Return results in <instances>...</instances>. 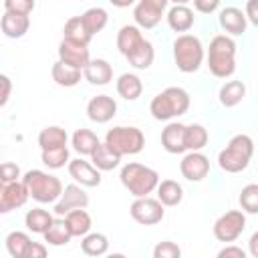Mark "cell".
Listing matches in <instances>:
<instances>
[{
    "instance_id": "obj_1",
    "label": "cell",
    "mask_w": 258,
    "mask_h": 258,
    "mask_svg": "<svg viewBox=\"0 0 258 258\" xmlns=\"http://www.w3.org/2000/svg\"><path fill=\"white\" fill-rule=\"evenodd\" d=\"M208 69L214 77L226 79L232 77L236 71V42L226 36L218 34L212 38L208 48Z\"/></svg>"
},
{
    "instance_id": "obj_2",
    "label": "cell",
    "mask_w": 258,
    "mask_h": 258,
    "mask_svg": "<svg viewBox=\"0 0 258 258\" xmlns=\"http://www.w3.org/2000/svg\"><path fill=\"white\" fill-rule=\"evenodd\" d=\"M187 109H189V95L181 87H167L165 91L155 95L149 105V111L157 121H169L173 117L183 115Z\"/></svg>"
},
{
    "instance_id": "obj_3",
    "label": "cell",
    "mask_w": 258,
    "mask_h": 258,
    "mask_svg": "<svg viewBox=\"0 0 258 258\" xmlns=\"http://www.w3.org/2000/svg\"><path fill=\"white\" fill-rule=\"evenodd\" d=\"M252 153H254L252 137H248L244 133L234 135L230 139V143L226 145V149L220 151L218 165L228 173H240V171H244L248 167V163L252 159Z\"/></svg>"
},
{
    "instance_id": "obj_4",
    "label": "cell",
    "mask_w": 258,
    "mask_h": 258,
    "mask_svg": "<svg viewBox=\"0 0 258 258\" xmlns=\"http://www.w3.org/2000/svg\"><path fill=\"white\" fill-rule=\"evenodd\" d=\"M119 177H121V183L125 185V189L131 196H135V198L149 196L159 185L157 171L147 167V165H141V163H127V165H123Z\"/></svg>"
},
{
    "instance_id": "obj_5",
    "label": "cell",
    "mask_w": 258,
    "mask_h": 258,
    "mask_svg": "<svg viewBox=\"0 0 258 258\" xmlns=\"http://www.w3.org/2000/svg\"><path fill=\"white\" fill-rule=\"evenodd\" d=\"M22 181L26 183L30 198L40 202V204H52L58 202V198L62 196V183L56 175H50L46 171L40 169H30L22 175Z\"/></svg>"
},
{
    "instance_id": "obj_6",
    "label": "cell",
    "mask_w": 258,
    "mask_h": 258,
    "mask_svg": "<svg viewBox=\"0 0 258 258\" xmlns=\"http://www.w3.org/2000/svg\"><path fill=\"white\" fill-rule=\"evenodd\" d=\"M173 58L181 73H196L204 62V46L194 34H179L173 42Z\"/></svg>"
},
{
    "instance_id": "obj_7",
    "label": "cell",
    "mask_w": 258,
    "mask_h": 258,
    "mask_svg": "<svg viewBox=\"0 0 258 258\" xmlns=\"http://www.w3.org/2000/svg\"><path fill=\"white\" fill-rule=\"evenodd\" d=\"M105 143L115 151L119 153L121 157L123 155H135L143 149L145 145V135L141 129L137 127H125V125H119V127H113L107 131L105 135Z\"/></svg>"
},
{
    "instance_id": "obj_8",
    "label": "cell",
    "mask_w": 258,
    "mask_h": 258,
    "mask_svg": "<svg viewBox=\"0 0 258 258\" xmlns=\"http://www.w3.org/2000/svg\"><path fill=\"white\" fill-rule=\"evenodd\" d=\"M246 228V216L244 210H230L226 214H222L216 222H214V236L220 242H234L240 238V234Z\"/></svg>"
},
{
    "instance_id": "obj_9",
    "label": "cell",
    "mask_w": 258,
    "mask_h": 258,
    "mask_svg": "<svg viewBox=\"0 0 258 258\" xmlns=\"http://www.w3.org/2000/svg\"><path fill=\"white\" fill-rule=\"evenodd\" d=\"M129 214L135 222L143 224V226H153V224H159L165 216V210H163V204L155 198H149V196H143V198H137L131 208H129Z\"/></svg>"
},
{
    "instance_id": "obj_10",
    "label": "cell",
    "mask_w": 258,
    "mask_h": 258,
    "mask_svg": "<svg viewBox=\"0 0 258 258\" xmlns=\"http://www.w3.org/2000/svg\"><path fill=\"white\" fill-rule=\"evenodd\" d=\"M167 4H169V0H139L133 8V18H135L137 26L153 28L161 20Z\"/></svg>"
},
{
    "instance_id": "obj_11",
    "label": "cell",
    "mask_w": 258,
    "mask_h": 258,
    "mask_svg": "<svg viewBox=\"0 0 258 258\" xmlns=\"http://www.w3.org/2000/svg\"><path fill=\"white\" fill-rule=\"evenodd\" d=\"M30 198V191L26 187V183L22 179L18 181H10V183H2L0 189V212L6 214L10 210L22 208Z\"/></svg>"
},
{
    "instance_id": "obj_12",
    "label": "cell",
    "mask_w": 258,
    "mask_h": 258,
    "mask_svg": "<svg viewBox=\"0 0 258 258\" xmlns=\"http://www.w3.org/2000/svg\"><path fill=\"white\" fill-rule=\"evenodd\" d=\"M89 206V196L85 194V189L77 183H69L62 189V196L58 198V202H54V214L56 216H67L71 210L77 208H87Z\"/></svg>"
},
{
    "instance_id": "obj_13",
    "label": "cell",
    "mask_w": 258,
    "mask_h": 258,
    "mask_svg": "<svg viewBox=\"0 0 258 258\" xmlns=\"http://www.w3.org/2000/svg\"><path fill=\"white\" fill-rule=\"evenodd\" d=\"M179 171L187 181H202L210 173V159L200 151H189L179 161Z\"/></svg>"
},
{
    "instance_id": "obj_14",
    "label": "cell",
    "mask_w": 258,
    "mask_h": 258,
    "mask_svg": "<svg viewBox=\"0 0 258 258\" xmlns=\"http://www.w3.org/2000/svg\"><path fill=\"white\" fill-rule=\"evenodd\" d=\"M58 60L71 64V67H77V69H85L89 62H91V54H89V48L87 44H81V42H73L69 38H62V42L58 44Z\"/></svg>"
},
{
    "instance_id": "obj_15",
    "label": "cell",
    "mask_w": 258,
    "mask_h": 258,
    "mask_svg": "<svg viewBox=\"0 0 258 258\" xmlns=\"http://www.w3.org/2000/svg\"><path fill=\"white\" fill-rule=\"evenodd\" d=\"M87 115L95 123H107L117 115V103L109 95H97L87 103Z\"/></svg>"
},
{
    "instance_id": "obj_16",
    "label": "cell",
    "mask_w": 258,
    "mask_h": 258,
    "mask_svg": "<svg viewBox=\"0 0 258 258\" xmlns=\"http://www.w3.org/2000/svg\"><path fill=\"white\" fill-rule=\"evenodd\" d=\"M69 173L77 183L87 185V187H97L101 183V169H97L93 163L81 157L69 161Z\"/></svg>"
},
{
    "instance_id": "obj_17",
    "label": "cell",
    "mask_w": 258,
    "mask_h": 258,
    "mask_svg": "<svg viewBox=\"0 0 258 258\" xmlns=\"http://www.w3.org/2000/svg\"><path fill=\"white\" fill-rule=\"evenodd\" d=\"M161 145L167 153H183L185 147V125L183 123H169L161 131Z\"/></svg>"
},
{
    "instance_id": "obj_18",
    "label": "cell",
    "mask_w": 258,
    "mask_h": 258,
    "mask_svg": "<svg viewBox=\"0 0 258 258\" xmlns=\"http://www.w3.org/2000/svg\"><path fill=\"white\" fill-rule=\"evenodd\" d=\"M246 24H248V18H246V12H242L240 8H234V6H228L220 12V26L228 32V34H244L246 32Z\"/></svg>"
},
{
    "instance_id": "obj_19",
    "label": "cell",
    "mask_w": 258,
    "mask_h": 258,
    "mask_svg": "<svg viewBox=\"0 0 258 258\" xmlns=\"http://www.w3.org/2000/svg\"><path fill=\"white\" fill-rule=\"evenodd\" d=\"M2 32L6 38H20L28 32L30 28V18L28 14H12V12H4L2 20H0Z\"/></svg>"
},
{
    "instance_id": "obj_20",
    "label": "cell",
    "mask_w": 258,
    "mask_h": 258,
    "mask_svg": "<svg viewBox=\"0 0 258 258\" xmlns=\"http://www.w3.org/2000/svg\"><path fill=\"white\" fill-rule=\"evenodd\" d=\"M167 24L175 32H187L194 26V10L185 4H173L167 10Z\"/></svg>"
},
{
    "instance_id": "obj_21",
    "label": "cell",
    "mask_w": 258,
    "mask_h": 258,
    "mask_svg": "<svg viewBox=\"0 0 258 258\" xmlns=\"http://www.w3.org/2000/svg\"><path fill=\"white\" fill-rule=\"evenodd\" d=\"M85 79L91 85H107L113 79V67L105 60V58H93L85 69H83Z\"/></svg>"
},
{
    "instance_id": "obj_22",
    "label": "cell",
    "mask_w": 258,
    "mask_h": 258,
    "mask_svg": "<svg viewBox=\"0 0 258 258\" xmlns=\"http://www.w3.org/2000/svg\"><path fill=\"white\" fill-rule=\"evenodd\" d=\"M127 60H129V64L131 67H135V69H139V71H145V69H149L151 67V62H153V58H155V50H153V44L149 42V40H141L127 56H125Z\"/></svg>"
},
{
    "instance_id": "obj_23",
    "label": "cell",
    "mask_w": 258,
    "mask_h": 258,
    "mask_svg": "<svg viewBox=\"0 0 258 258\" xmlns=\"http://www.w3.org/2000/svg\"><path fill=\"white\" fill-rule=\"evenodd\" d=\"M50 75H52V81H54L58 87H75V85H79V81H81V69L71 67V64H67V62H62V60H56V62L52 64Z\"/></svg>"
},
{
    "instance_id": "obj_24",
    "label": "cell",
    "mask_w": 258,
    "mask_h": 258,
    "mask_svg": "<svg viewBox=\"0 0 258 258\" xmlns=\"http://www.w3.org/2000/svg\"><path fill=\"white\" fill-rule=\"evenodd\" d=\"M117 93L119 97H123L125 101H135L141 97L143 93V83L137 75L133 73H123L119 79H117Z\"/></svg>"
},
{
    "instance_id": "obj_25",
    "label": "cell",
    "mask_w": 258,
    "mask_h": 258,
    "mask_svg": "<svg viewBox=\"0 0 258 258\" xmlns=\"http://www.w3.org/2000/svg\"><path fill=\"white\" fill-rule=\"evenodd\" d=\"M91 161H93V165H95L97 169H101V171H111V169H115V167L119 165L121 155L115 153L107 143H99V147L91 153Z\"/></svg>"
},
{
    "instance_id": "obj_26",
    "label": "cell",
    "mask_w": 258,
    "mask_h": 258,
    "mask_svg": "<svg viewBox=\"0 0 258 258\" xmlns=\"http://www.w3.org/2000/svg\"><path fill=\"white\" fill-rule=\"evenodd\" d=\"M143 40V34L139 30V26H133V24H125L121 26V30L117 32V48L123 56H127L139 42Z\"/></svg>"
},
{
    "instance_id": "obj_27",
    "label": "cell",
    "mask_w": 258,
    "mask_h": 258,
    "mask_svg": "<svg viewBox=\"0 0 258 258\" xmlns=\"http://www.w3.org/2000/svg\"><path fill=\"white\" fill-rule=\"evenodd\" d=\"M157 200L163 206L173 208V206H177L183 200V187L175 179H163L157 185Z\"/></svg>"
},
{
    "instance_id": "obj_28",
    "label": "cell",
    "mask_w": 258,
    "mask_h": 258,
    "mask_svg": "<svg viewBox=\"0 0 258 258\" xmlns=\"http://www.w3.org/2000/svg\"><path fill=\"white\" fill-rule=\"evenodd\" d=\"M52 222H54V218L42 208H32L24 216V224L32 234H44L50 228Z\"/></svg>"
},
{
    "instance_id": "obj_29",
    "label": "cell",
    "mask_w": 258,
    "mask_h": 258,
    "mask_svg": "<svg viewBox=\"0 0 258 258\" xmlns=\"http://www.w3.org/2000/svg\"><path fill=\"white\" fill-rule=\"evenodd\" d=\"M62 32H64V38H69V40H73V42L87 44V46H89V42H91V38H93V34L87 30V26H85V22H83L81 16L69 18V20L64 22Z\"/></svg>"
},
{
    "instance_id": "obj_30",
    "label": "cell",
    "mask_w": 258,
    "mask_h": 258,
    "mask_svg": "<svg viewBox=\"0 0 258 258\" xmlns=\"http://www.w3.org/2000/svg\"><path fill=\"white\" fill-rule=\"evenodd\" d=\"M99 137L91 129H77L73 133V149L79 155H91L99 147Z\"/></svg>"
},
{
    "instance_id": "obj_31",
    "label": "cell",
    "mask_w": 258,
    "mask_h": 258,
    "mask_svg": "<svg viewBox=\"0 0 258 258\" xmlns=\"http://www.w3.org/2000/svg\"><path fill=\"white\" fill-rule=\"evenodd\" d=\"M64 220H67V224H69L73 236H79V238H81V236H87V234L91 232L93 222H91V216L85 212V208L71 210V212L64 216Z\"/></svg>"
},
{
    "instance_id": "obj_32",
    "label": "cell",
    "mask_w": 258,
    "mask_h": 258,
    "mask_svg": "<svg viewBox=\"0 0 258 258\" xmlns=\"http://www.w3.org/2000/svg\"><path fill=\"white\" fill-rule=\"evenodd\" d=\"M42 236H44V242H48L50 246H64V244L71 242L73 232H71L67 220H54Z\"/></svg>"
},
{
    "instance_id": "obj_33",
    "label": "cell",
    "mask_w": 258,
    "mask_h": 258,
    "mask_svg": "<svg viewBox=\"0 0 258 258\" xmlns=\"http://www.w3.org/2000/svg\"><path fill=\"white\" fill-rule=\"evenodd\" d=\"M246 95V85L242 81H228L220 89V103L224 107H236Z\"/></svg>"
},
{
    "instance_id": "obj_34",
    "label": "cell",
    "mask_w": 258,
    "mask_h": 258,
    "mask_svg": "<svg viewBox=\"0 0 258 258\" xmlns=\"http://www.w3.org/2000/svg\"><path fill=\"white\" fill-rule=\"evenodd\" d=\"M81 250H83V254H87V256H103V254H107V250H109V240H107L105 234L89 232L87 236H83Z\"/></svg>"
},
{
    "instance_id": "obj_35",
    "label": "cell",
    "mask_w": 258,
    "mask_h": 258,
    "mask_svg": "<svg viewBox=\"0 0 258 258\" xmlns=\"http://www.w3.org/2000/svg\"><path fill=\"white\" fill-rule=\"evenodd\" d=\"M67 131L62 127H56V125H50V127H44L40 133H38V145L40 149H52V147H62L67 145Z\"/></svg>"
},
{
    "instance_id": "obj_36",
    "label": "cell",
    "mask_w": 258,
    "mask_h": 258,
    "mask_svg": "<svg viewBox=\"0 0 258 258\" xmlns=\"http://www.w3.org/2000/svg\"><path fill=\"white\" fill-rule=\"evenodd\" d=\"M30 244H32V240L26 232L16 230V232H10L6 236V250L12 258H26V252H28Z\"/></svg>"
},
{
    "instance_id": "obj_37",
    "label": "cell",
    "mask_w": 258,
    "mask_h": 258,
    "mask_svg": "<svg viewBox=\"0 0 258 258\" xmlns=\"http://www.w3.org/2000/svg\"><path fill=\"white\" fill-rule=\"evenodd\" d=\"M208 129L200 123H191V125H185V147L187 151H200L208 145Z\"/></svg>"
},
{
    "instance_id": "obj_38",
    "label": "cell",
    "mask_w": 258,
    "mask_h": 258,
    "mask_svg": "<svg viewBox=\"0 0 258 258\" xmlns=\"http://www.w3.org/2000/svg\"><path fill=\"white\" fill-rule=\"evenodd\" d=\"M83 22H85V26H87V30L95 36L97 32H101L105 26H107V20H109V14H107V10L105 8H99V6H95V8H89L87 12H83Z\"/></svg>"
},
{
    "instance_id": "obj_39",
    "label": "cell",
    "mask_w": 258,
    "mask_h": 258,
    "mask_svg": "<svg viewBox=\"0 0 258 258\" xmlns=\"http://www.w3.org/2000/svg\"><path fill=\"white\" fill-rule=\"evenodd\" d=\"M42 163L50 169H60L64 167V163H69V149L67 145L62 147H52V149H42V155H40Z\"/></svg>"
},
{
    "instance_id": "obj_40",
    "label": "cell",
    "mask_w": 258,
    "mask_h": 258,
    "mask_svg": "<svg viewBox=\"0 0 258 258\" xmlns=\"http://www.w3.org/2000/svg\"><path fill=\"white\" fill-rule=\"evenodd\" d=\"M242 210L246 214H258V183H248L242 187L238 198Z\"/></svg>"
},
{
    "instance_id": "obj_41",
    "label": "cell",
    "mask_w": 258,
    "mask_h": 258,
    "mask_svg": "<svg viewBox=\"0 0 258 258\" xmlns=\"http://www.w3.org/2000/svg\"><path fill=\"white\" fill-rule=\"evenodd\" d=\"M179 256H181L179 246L169 240H163L153 248V258H179Z\"/></svg>"
},
{
    "instance_id": "obj_42",
    "label": "cell",
    "mask_w": 258,
    "mask_h": 258,
    "mask_svg": "<svg viewBox=\"0 0 258 258\" xmlns=\"http://www.w3.org/2000/svg\"><path fill=\"white\" fill-rule=\"evenodd\" d=\"M4 10L12 14H30L34 10V0H4Z\"/></svg>"
},
{
    "instance_id": "obj_43",
    "label": "cell",
    "mask_w": 258,
    "mask_h": 258,
    "mask_svg": "<svg viewBox=\"0 0 258 258\" xmlns=\"http://www.w3.org/2000/svg\"><path fill=\"white\" fill-rule=\"evenodd\" d=\"M0 179L2 183H10V181H18L20 179V167L12 161H4L0 165Z\"/></svg>"
},
{
    "instance_id": "obj_44",
    "label": "cell",
    "mask_w": 258,
    "mask_h": 258,
    "mask_svg": "<svg viewBox=\"0 0 258 258\" xmlns=\"http://www.w3.org/2000/svg\"><path fill=\"white\" fill-rule=\"evenodd\" d=\"M194 6H196V10L202 12V14H212V12L218 10L220 0H194Z\"/></svg>"
},
{
    "instance_id": "obj_45",
    "label": "cell",
    "mask_w": 258,
    "mask_h": 258,
    "mask_svg": "<svg viewBox=\"0 0 258 258\" xmlns=\"http://www.w3.org/2000/svg\"><path fill=\"white\" fill-rule=\"evenodd\" d=\"M218 258H246V250L240 246H226L218 252Z\"/></svg>"
},
{
    "instance_id": "obj_46",
    "label": "cell",
    "mask_w": 258,
    "mask_h": 258,
    "mask_svg": "<svg viewBox=\"0 0 258 258\" xmlns=\"http://www.w3.org/2000/svg\"><path fill=\"white\" fill-rule=\"evenodd\" d=\"M0 85H2V93H0V105L4 107L10 99V91H12V81L6 75H0Z\"/></svg>"
},
{
    "instance_id": "obj_47",
    "label": "cell",
    "mask_w": 258,
    "mask_h": 258,
    "mask_svg": "<svg viewBox=\"0 0 258 258\" xmlns=\"http://www.w3.org/2000/svg\"><path fill=\"white\" fill-rule=\"evenodd\" d=\"M46 252H48V250H46L44 244H40V242H32L30 248H28V252H26V258H44Z\"/></svg>"
},
{
    "instance_id": "obj_48",
    "label": "cell",
    "mask_w": 258,
    "mask_h": 258,
    "mask_svg": "<svg viewBox=\"0 0 258 258\" xmlns=\"http://www.w3.org/2000/svg\"><path fill=\"white\" fill-rule=\"evenodd\" d=\"M246 18L258 26V0H248L246 2Z\"/></svg>"
},
{
    "instance_id": "obj_49",
    "label": "cell",
    "mask_w": 258,
    "mask_h": 258,
    "mask_svg": "<svg viewBox=\"0 0 258 258\" xmlns=\"http://www.w3.org/2000/svg\"><path fill=\"white\" fill-rule=\"evenodd\" d=\"M248 252H250L254 258H258V232H254V234L250 236V240H248Z\"/></svg>"
},
{
    "instance_id": "obj_50",
    "label": "cell",
    "mask_w": 258,
    "mask_h": 258,
    "mask_svg": "<svg viewBox=\"0 0 258 258\" xmlns=\"http://www.w3.org/2000/svg\"><path fill=\"white\" fill-rule=\"evenodd\" d=\"M113 6H117V8H127V6H131V4H135V0H109Z\"/></svg>"
},
{
    "instance_id": "obj_51",
    "label": "cell",
    "mask_w": 258,
    "mask_h": 258,
    "mask_svg": "<svg viewBox=\"0 0 258 258\" xmlns=\"http://www.w3.org/2000/svg\"><path fill=\"white\" fill-rule=\"evenodd\" d=\"M169 2H173V4H187L189 0H169Z\"/></svg>"
}]
</instances>
